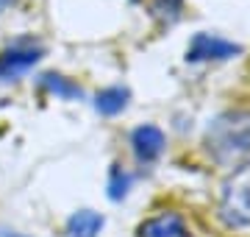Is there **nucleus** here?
<instances>
[{
    "instance_id": "f257e3e1",
    "label": "nucleus",
    "mask_w": 250,
    "mask_h": 237,
    "mask_svg": "<svg viewBox=\"0 0 250 237\" xmlns=\"http://www.w3.org/2000/svg\"><path fill=\"white\" fill-rule=\"evenodd\" d=\"M206 148L223 165L250 154V112L231 109L214 118L206 131Z\"/></svg>"
},
{
    "instance_id": "6e6552de",
    "label": "nucleus",
    "mask_w": 250,
    "mask_h": 237,
    "mask_svg": "<svg viewBox=\"0 0 250 237\" xmlns=\"http://www.w3.org/2000/svg\"><path fill=\"white\" fill-rule=\"evenodd\" d=\"M128 98H131V92L125 90V87H108V90L98 92V98H95V109H98L100 115L111 118V115H120V112L128 106Z\"/></svg>"
},
{
    "instance_id": "7ed1b4c3",
    "label": "nucleus",
    "mask_w": 250,
    "mask_h": 237,
    "mask_svg": "<svg viewBox=\"0 0 250 237\" xmlns=\"http://www.w3.org/2000/svg\"><path fill=\"white\" fill-rule=\"evenodd\" d=\"M242 53V45L236 42H225L211 34H195L187 47V62H220V59H231V56Z\"/></svg>"
},
{
    "instance_id": "f8f14e48",
    "label": "nucleus",
    "mask_w": 250,
    "mask_h": 237,
    "mask_svg": "<svg viewBox=\"0 0 250 237\" xmlns=\"http://www.w3.org/2000/svg\"><path fill=\"white\" fill-rule=\"evenodd\" d=\"M134 3H136V0H134Z\"/></svg>"
},
{
    "instance_id": "423d86ee",
    "label": "nucleus",
    "mask_w": 250,
    "mask_h": 237,
    "mask_svg": "<svg viewBox=\"0 0 250 237\" xmlns=\"http://www.w3.org/2000/svg\"><path fill=\"white\" fill-rule=\"evenodd\" d=\"M131 145L139 162H153L164 151V134L156 126H139L131 134Z\"/></svg>"
},
{
    "instance_id": "f03ea898",
    "label": "nucleus",
    "mask_w": 250,
    "mask_h": 237,
    "mask_svg": "<svg viewBox=\"0 0 250 237\" xmlns=\"http://www.w3.org/2000/svg\"><path fill=\"white\" fill-rule=\"evenodd\" d=\"M220 218H223L225 226H231V229L250 226V162L236 167L223 182Z\"/></svg>"
},
{
    "instance_id": "39448f33",
    "label": "nucleus",
    "mask_w": 250,
    "mask_h": 237,
    "mask_svg": "<svg viewBox=\"0 0 250 237\" xmlns=\"http://www.w3.org/2000/svg\"><path fill=\"white\" fill-rule=\"evenodd\" d=\"M39 56H42L39 47H11L0 53V78H17L20 73H25L28 67L39 62Z\"/></svg>"
},
{
    "instance_id": "1a4fd4ad",
    "label": "nucleus",
    "mask_w": 250,
    "mask_h": 237,
    "mask_svg": "<svg viewBox=\"0 0 250 237\" xmlns=\"http://www.w3.org/2000/svg\"><path fill=\"white\" fill-rule=\"evenodd\" d=\"M39 87L59 95V98H83V90H81L78 84L67 81V78H62V75H56V73H45L39 78Z\"/></svg>"
},
{
    "instance_id": "20e7f679",
    "label": "nucleus",
    "mask_w": 250,
    "mask_h": 237,
    "mask_svg": "<svg viewBox=\"0 0 250 237\" xmlns=\"http://www.w3.org/2000/svg\"><path fill=\"white\" fill-rule=\"evenodd\" d=\"M136 235L139 237H189V229L181 220V215L161 212V215H153V218L142 220L139 229H136Z\"/></svg>"
},
{
    "instance_id": "0eeeda50",
    "label": "nucleus",
    "mask_w": 250,
    "mask_h": 237,
    "mask_svg": "<svg viewBox=\"0 0 250 237\" xmlns=\"http://www.w3.org/2000/svg\"><path fill=\"white\" fill-rule=\"evenodd\" d=\"M103 229V215L92 210H81L67 220V237H98Z\"/></svg>"
},
{
    "instance_id": "9d476101",
    "label": "nucleus",
    "mask_w": 250,
    "mask_h": 237,
    "mask_svg": "<svg viewBox=\"0 0 250 237\" xmlns=\"http://www.w3.org/2000/svg\"><path fill=\"white\" fill-rule=\"evenodd\" d=\"M147 3H150L153 17L167 23V25H172L181 17V11H184V0H147Z\"/></svg>"
},
{
    "instance_id": "9b49d317",
    "label": "nucleus",
    "mask_w": 250,
    "mask_h": 237,
    "mask_svg": "<svg viewBox=\"0 0 250 237\" xmlns=\"http://www.w3.org/2000/svg\"><path fill=\"white\" fill-rule=\"evenodd\" d=\"M128 187H131V173H125L123 167H114L111 170V182H108V198L120 201L128 192Z\"/></svg>"
}]
</instances>
